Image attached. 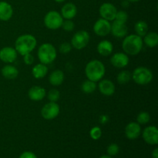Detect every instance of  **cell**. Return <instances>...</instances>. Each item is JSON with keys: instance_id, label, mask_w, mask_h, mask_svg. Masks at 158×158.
Segmentation results:
<instances>
[{"instance_id": "6da1fadb", "label": "cell", "mask_w": 158, "mask_h": 158, "mask_svg": "<svg viewBox=\"0 0 158 158\" xmlns=\"http://www.w3.org/2000/svg\"><path fill=\"white\" fill-rule=\"evenodd\" d=\"M37 44L36 39L30 34L22 35L17 38L15 43V49L17 53L24 56L30 53L35 48Z\"/></svg>"}, {"instance_id": "7a4b0ae2", "label": "cell", "mask_w": 158, "mask_h": 158, "mask_svg": "<svg viewBox=\"0 0 158 158\" xmlns=\"http://www.w3.org/2000/svg\"><path fill=\"white\" fill-rule=\"evenodd\" d=\"M143 40L137 34H131L125 37L122 43V48L125 53L136 56L140 53L143 49Z\"/></svg>"}, {"instance_id": "3957f363", "label": "cell", "mask_w": 158, "mask_h": 158, "mask_svg": "<svg viewBox=\"0 0 158 158\" xmlns=\"http://www.w3.org/2000/svg\"><path fill=\"white\" fill-rule=\"evenodd\" d=\"M105 66L100 60H94L89 61L85 67V73L88 80L98 82L103 79L105 75Z\"/></svg>"}, {"instance_id": "277c9868", "label": "cell", "mask_w": 158, "mask_h": 158, "mask_svg": "<svg viewBox=\"0 0 158 158\" xmlns=\"http://www.w3.org/2000/svg\"><path fill=\"white\" fill-rule=\"evenodd\" d=\"M40 63L45 65L52 63L56 58L57 52L56 48L50 43H43L40 46L37 52Z\"/></svg>"}, {"instance_id": "5b68a950", "label": "cell", "mask_w": 158, "mask_h": 158, "mask_svg": "<svg viewBox=\"0 0 158 158\" xmlns=\"http://www.w3.org/2000/svg\"><path fill=\"white\" fill-rule=\"evenodd\" d=\"M152 72L149 69L143 66H139L136 68L131 74V79L134 80L137 84L138 85H147L151 83L153 80Z\"/></svg>"}, {"instance_id": "8992f818", "label": "cell", "mask_w": 158, "mask_h": 158, "mask_svg": "<svg viewBox=\"0 0 158 158\" xmlns=\"http://www.w3.org/2000/svg\"><path fill=\"white\" fill-rule=\"evenodd\" d=\"M63 22V18L61 14L56 11H49L44 17V24L46 27L52 30L61 27Z\"/></svg>"}, {"instance_id": "52a82bcc", "label": "cell", "mask_w": 158, "mask_h": 158, "mask_svg": "<svg viewBox=\"0 0 158 158\" xmlns=\"http://www.w3.org/2000/svg\"><path fill=\"white\" fill-rule=\"evenodd\" d=\"M89 42V35L86 31L80 30L76 32L71 40V45L76 49H83Z\"/></svg>"}, {"instance_id": "ba28073f", "label": "cell", "mask_w": 158, "mask_h": 158, "mask_svg": "<svg viewBox=\"0 0 158 158\" xmlns=\"http://www.w3.org/2000/svg\"><path fill=\"white\" fill-rule=\"evenodd\" d=\"M60 114V106L56 103L49 102L43 106L41 115L46 120H53Z\"/></svg>"}, {"instance_id": "9c48e42d", "label": "cell", "mask_w": 158, "mask_h": 158, "mask_svg": "<svg viewBox=\"0 0 158 158\" xmlns=\"http://www.w3.org/2000/svg\"><path fill=\"white\" fill-rule=\"evenodd\" d=\"M99 12L102 19H104L107 21H114L115 19L117 10V8L112 3L105 2L100 6Z\"/></svg>"}, {"instance_id": "30bf717a", "label": "cell", "mask_w": 158, "mask_h": 158, "mask_svg": "<svg viewBox=\"0 0 158 158\" xmlns=\"http://www.w3.org/2000/svg\"><path fill=\"white\" fill-rule=\"evenodd\" d=\"M111 24L110 21L104 19H100L95 23L94 26V31L95 34L100 37L106 36L110 33Z\"/></svg>"}, {"instance_id": "8fae6325", "label": "cell", "mask_w": 158, "mask_h": 158, "mask_svg": "<svg viewBox=\"0 0 158 158\" xmlns=\"http://www.w3.org/2000/svg\"><path fill=\"white\" fill-rule=\"evenodd\" d=\"M143 138L147 143L156 145L158 143V130L155 126H149L143 131Z\"/></svg>"}, {"instance_id": "7c38bea8", "label": "cell", "mask_w": 158, "mask_h": 158, "mask_svg": "<svg viewBox=\"0 0 158 158\" xmlns=\"http://www.w3.org/2000/svg\"><path fill=\"white\" fill-rule=\"evenodd\" d=\"M110 63L114 67L121 69L128 65L129 57H128L127 54L124 53V52H117L111 56Z\"/></svg>"}, {"instance_id": "4fadbf2b", "label": "cell", "mask_w": 158, "mask_h": 158, "mask_svg": "<svg viewBox=\"0 0 158 158\" xmlns=\"http://www.w3.org/2000/svg\"><path fill=\"white\" fill-rule=\"evenodd\" d=\"M17 52L15 48L3 47L0 49V60L6 63H12L16 60Z\"/></svg>"}, {"instance_id": "5bb4252c", "label": "cell", "mask_w": 158, "mask_h": 158, "mask_svg": "<svg viewBox=\"0 0 158 158\" xmlns=\"http://www.w3.org/2000/svg\"><path fill=\"white\" fill-rule=\"evenodd\" d=\"M128 28L126 23H120V22L114 20V23L111 24L110 32L113 35L117 38H123L127 34Z\"/></svg>"}, {"instance_id": "9a60e30c", "label": "cell", "mask_w": 158, "mask_h": 158, "mask_svg": "<svg viewBox=\"0 0 158 158\" xmlns=\"http://www.w3.org/2000/svg\"><path fill=\"white\" fill-rule=\"evenodd\" d=\"M141 133V127L138 123L131 122L125 127V135L130 140L138 138Z\"/></svg>"}, {"instance_id": "2e32d148", "label": "cell", "mask_w": 158, "mask_h": 158, "mask_svg": "<svg viewBox=\"0 0 158 158\" xmlns=\"http://www.w3.org/2000/svg\"><path fill=\"white\" fill-rule=\"evenodd\" d=\"M46 95V89L42 86H34L29 89L28 92V96L29 99L33 101H40L42 100Z\"/></svg>"}, {"instance_id": "e0dca14e", "label": "cell", "mask_w": 158, "mask_h": 158, "mask_svg": "<svg viewBox=\"0 0 158 158\" xmlns=\"http://www.w3.org/2000/svg\"><path fill=\"white\" fill-rule=\"evenodd\" d=\"M13 15V9L7 2H0V20L8 21Z\"/></svg>"}, {"instance_id": "ac0fdd59", "label": "cell", "mask_w": 158, "mask_h": 158, "mask_svg": "<svg viewBox=\"0 0 158 158\" xmlns=\"http://www.w3.org/2000/svg\"><path fill=\"white\" fill-rule=\"evenodd\" d=\"M99 90L105 96H112L115 92V85L109 80H103L99 83Z\"/></svg>"}, {"instance_id": "d6986e66", "label": "cell", "mask_w": 158, "mask_h": 158, "mask_svg": "<svg viewBox=\"0 0 158 158\" xmlns=\"http://www.w3.org/2000/svg\"><path fill=\"white\" fill-rule=\"evenodd\" d=\"M77 14V6L73 3L68 2L63 6L61 9V15L66 19H73Z\"/></svg>"}, {"instance_id": "ffe728a7", "label": "cell", "mask_w": 158, "mask_h": 158, "mask_svg": "<svg viewBox=\"0 0 158 158\" xmlns=\"http://www.w3.org/2000/svg\"><path fill=\"white\" fill-rule=\"evenodd\" d=\"M97 52L103 56H108L114 50V46L109 40H102L97 45Z\"/></svg>"}, {"instance_id": "44dd1931", "label": "cell", "mask_w": 158, "mask_h": 158, "mask_svg": "<svg viewBox=\"0 0 158 158\" xmlns=\"http://www.w3.org/2000/svg\"><path fill=\"white\" fill-rule=\"evenodd\" d=\"M64 73L60 69H56L50 73L49 77V81L52 86H60L64 81Z\"/></svg>"}, {"instance_id": "7402d4cb", "label": "cell", "mask_w": 158, "mask_h": 158, "mask_svg": "<svg viewBox=\"0 0 158 158\" xmlns=\"http://www.w3.org/2000/svg\"><path fill=\"white\" fill-rule=\"evenodd\" d=\"M2 75L6 80H14L19 75V70L12 65H6L2 69Z\"/></svg>"}, {"instance_id": "603a6c76", "label": "cell", "mask_w": 158, "mask_h": 158, "mask_svg": "<svg viewBox=\"0 0 158 158\" xmlns=\"http://www.w3.org/2000/svg\"><path fill=\"white\" fill-rule=\"evenodd\" d=\"M48 73V68L46 65L43 63H39L35 66H33L32 69V74L35 79L40 80V79L44 78Z\"/></svg>"}, {"instance_id": "cb8c5ba5", "label": "cell", "mask_w": 158, "mask_h": 158, "mask_svg": "<svg viewBox=\"0 0 158 158\" xmlns=\"http://www.w3.org/2000/svg\"><path fill=\"white\" fill-rule=\"evenodd\" d=\"M143 43L146 44L150 48H154L157 46L158 44V35L157 32H151L149 33H147L144 35Z\"/></svg>"}, {"instance_id": "d4e9b609", "label": "cell", "mask_w": 158, "mask_h": 158, "mask_svg": "<svg viewBox=\"0 0 158 158\" xmlns=\"http://www.w3.org/2000/svg\"><path fill=\"white\" fill-rule=\"evenodd\" d=\"M134 29H135V32L137 35L140 37H143L148 33V26L146 22L140 20V21L136 23L135 26H134Z\"/></svg>"}, {"instance_id": "484cf974", "label": "cell", "mask_w": 158, "mask_h": 158, "mask_svg": "<svg viewBox=\"0 0 158 158\" xmlns=\"http://www.w3.org/2000/svg\"><path fill=\"white\" fill-rule=\"evenodd\" d=\"M81 89L85 94H92L97 89V83L92 80H87L82 83Z\"/></svg>"}, {"instance_id": "4316f807", "label": "cell", "mask_w": 158, "mask_h": 158, "mask_svg": "<svg viewBox=\"0 0 158 158\" xmlns=\"http://www.w3.org/2000/svg\"><path fill=\"white\" fill-rule=\"evenodd\" d=\"M117 80L118 83H120V84H126L131 80V73L127 70L121 71L117 75Z\"/></svg>"}, {"instance_id": "83f0119b", "label": "cell", "mask_w": 158, "mask_h": 158, "mask_svg": "<svg viewBox=\"0 0 158 158\" xmlns=\"http://www.w3.org/2000/svg\"><path fill=\"white\" fill-rule=\"evenodd\" d=\"M151 120V116L148 112H141L137 115V121L139 124H146Z\"/></svg>"}, {"instance_id": "f1b7e54d", "label": "cell", "mask_w": 158, "mask_h": 158, "mask_svg": "<svg viewBox=\"0 0 158 158\" xmlns=\"http://www.w3.org/2000/svg\"><path fill=\"white\" fill-rule=\"evenodd\" d=\"M48 99L50 102H56L60 100V94L57 89H52L49 91L48 93Z\"/></svg>"}, {"instance_id": "f546056e", "label": "cell", "mask_w": 158, "mask_h": 158, "mask_svg": "<svg viewBox=\"0 0 158 158\" xmlns=\"http://www.w3.org/2000/svg\"><path fill=\"white\" fill-rule=\"evenodd\" d=\"M89 135L90 137L94 140H97L101 137L102 131L99 127H94L89 131Z\"/></svg>"}, {"instance_id": "4dcf8cb0", "label": "cell", "mask_w": 158, "mask_h": 158, "mask_svg": "<svg viewBox=\"0 0 158 158\" xmlns=\"http://www.w3.org/2000/svg\"><path fill=\"white\" fill-rule=\"evenodd\" d=\"M128 19V14L127 13L124 11H119V12H117V14H116L115 19L116 21L120 22V23H126Z\"/></svg>"}, {"instance_id": "1f68e13d", "label": "cell", "mask_w": 158, "mask_h": 158, "mask_svg": "<svg viewBox=\"0 0 158 158\" xmlns=\"http://www.w3.org/2000/svg\"><path fill=\"white\" fill-rule=\"evenodd\" d=\"M62 27L66 32H71L75 28V25L74 23L71 19H66V21H63L62 23Z\"/></svg>"}, {"instance_id": "d6a6232c", "label": "cell", "mask_w": 158, "mask_h": 158, "mask_svg": "<svg viewBox=\"0 0 158 158\" xmlns=\"http://www.w3.org/2000/svg\"><path fill=\"white\" fill-rule=\"evenodd\" d=\"M119 151H120V148H119V146L117 144V143H111L110 145H109L107 148V154L109 156H115L117 155L119 153Z\"/></svg>"}, {"instance_id": "836d02e7", "label": "cell", "mask_w": 158, "mask_h": 158, "mask_svg": "<svg viewBox=\"0 0 158 158\" xmlns=\"http://www.w3.org/2000/svg\"><path fill=\"white\" fill-rule=\"evenodd\" d=\"M72 49V45L71 43H67V42H65V43H63L60 46V48H59V50H60V53L62 54H68Z\"/></svg>"}, {"instance_id": "e575fe53", "label": "cell", "mask_w": 158, "mask_h": 158, "mask_svg": "<svg viewBox=\"0 0 158 158\" xmlns=\"http://www.w3.org/2000/svg\"><path fill=\"white\" fill-rule=\"evenodd\" d=\"M23 60L26 65H32L34 62V57L31 53H27L23 56Z\"/></svg>"}, {"instance_id": "d590c367", "label": "cell", "mask_w": 158, "mask_h": 158, "mask_svg": "<svg viewBox=\"0 0 158 158\" xmlns=\"http://www.w3.org/2000/svg\"><path fill=\"white\" fill-rule=\"evenodd\" d=\"M19 158H37V157L34 153L30 152V151H26V152L23 153V154L20 155Z\"/></svg>"}, {"instance_id": "8d00e7d4", "label": "cell", "mask_w": 158, "mask_h": 158, "mask_svg": "<svg viewBox=\"0 0 158 158\" xmlns=\"http://www.w3.org/2000/svg\"><path fill=\"white\" fill-rule=\"evenodd\" d=\"M109 120V117L107 115H101L100 117V122L102 124H105Z\"/></svg>"}, {"instance_id": "74e56055", "label": "cell", "mask_w": 158, "mask_h": 158, "mask_svg": "<svg viewBox=\"0 0 158 158\" xmlns=\"http://www.w3.org/2000/svg\"><path fill=\"white\" fill-rule=\"evenodd\" d=\"M153 158H158V148H155L152 152Z\"/></svg>"}, {"instance_id": "f35d334b", "label": "cell", "mask_w": 158, "mask_h": 158, "mask_svg": "<svg viewBox=\"0 0 158 158\" xmlns=\"http://www.w3.org/2000/svg\"><path fill=\"white\" fill-rule=\"evenodd\" d=\"M100 158H112V157H111V156H109V155H103Z\"/></svg>"}, {"instance_id": "ab89813d", "label": "cell", "mask_w": 158, "mask_h": 158, "mask_svg": "<svg viewBox=\"0 0 158 158\" xmlns=\"http://www.w3.org/2000/svg\"><path fill=\"white\" fill-rule=\"evenodd\" d=\"M55 2H56L58 3H62L63 2H65V0H54Z\"/></svg>"}, {"instance_id": "60d3db41", "label": "cell", "mask_w": 158, "mask_h": 158, "mask_svg": "<svg viewBox=\"0 0 158 158\" xmlns=\"http://www.w3.org/2000/svg\"><path fill=\"white\" fill-rule=\"evenodd\" d=\"M129 2H138L140 0H128Z\"/></svg>"}]
</instances>
